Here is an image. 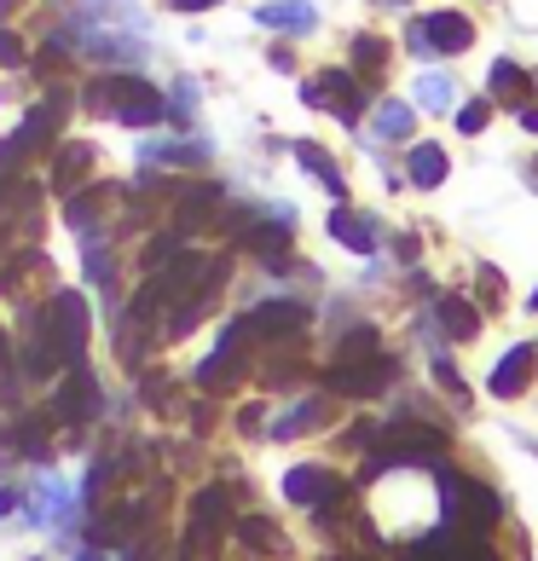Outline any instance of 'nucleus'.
<instances>
[{
    "instance_id": "nucleus-12",
    "label": "nucleus",
    "mask_w": 538,
    "mask_h": 561,
    "mask_svg": "<svg viewBox=\"0 0 538 561\" xmlns=\"http://www.w3.org/2000/svg\"><path fill=\"white\" fill-rule=\"evenodd\" d=\"M330 238H342L354 255H370L377 249V232H370V220L354 215V209H330Z\"/></svg>"
},
{
    "instance_id": "nucleus-13",
    "label": "nucleus",
    "mask_w": 538,
    "mask_h": 561,
    "mask_svg": "<svg viewBox=\"0 0 538 561\" xmlns=\"http://www.w3.org/2000/svg\"><path fill=\"white\" fill-rule=\"evenodd\" d=\"M296 157H301V169L313 174V180H319V185H324V192L336 197V203L347 197V185H342V169H336V162H330V151H324V145H296Z\"/></svg>"
},
{
    "instance_id": "nucleus-21",
    "label": "nucleus",
    "mask_w": 538,
    "mask_h": 561,
    "mask_svg": "<svg viewBox=\"0 0 538 561\" xmlns=\"http://www.w3.org/2000/svg\"><path fill=\"white\" fill-rule=\"evenodd\" d=\"M487 122H492V99H469V105L458 111V128H463V134H481Z\"/></svg>"
},
{
    "instance_id": "nucleus-2",
    "label": "nucleus",
    "mask_w": 538,
    "mask_h": 561,
    "mask_svg": "<svg viewBox=\"0 0 538 561\" xmlns=\"http://www.w3.org/2000/svg\"><path fill=\"white\" fill-rule=\"evenodd\" d=\"M47 342L58 365H81V347H88V301L58 289L47 301Z\"/></svg>"
},
{
    "instance_id": "nucleus-17",
    "label": "nucleus",
    "mask_w": 538,
    "mask_h": 561,
    "mask_svg": "<svg viewBox=\"0 0 538 561\" xmlns=\"http://www.w3.org/2000/svg\"><path fill=\"white\" fill-rule=\"evenodd\" d=\"M88 169H93V145H65L58 162H53V185H58V192H76Z\"/></svg>"
},
{
    "instance_id": "nucleus-26",
    "label": "nucleus",
    "mask_w": 538,
    "mask_h": 561,
    "mask_svg": "<svg viewBox=\"0 0 538 561\" xmlns=\"http://www.w3.org/2000/svg\"><path fill=\"white\" fill-rule=\"evenodd\" d=\"M12 504H18V497H12V492H0V510H12Z\"/></svg>"
},
{
    "instance_id": "nucleus-22",
    "label": "nucleus",
    "mask_w": 538,
    "mask_h": 561,
    "mask_svg": "<svg viewBox=\"0 0 538 561\" xmlns=\"http://www.w3.org/2000/svg\"><path fill=\"white\" fill-rule=\"evenodd\" d=\"M243 538H250V545H261V550H284V538L273 533V522H243Z\"/></svg>"
},
{
    "instance_id": "nucleus-28",
    "label": "nucleus",
    "mask_w": 538,
    "mask_h": 561,
    "mask_svg": "<svg viewBox=\"0 0 538 561\" xmlns=\"http://www.w3.org/2000/svg\"><path fill=\"white\" fill-rule=\"evenodd\" d=\"M533 307H538V296H533Z\"/></svg>"
},
{
    "instance_id": "nucleus-23",
    "label": "nucleus",
    "mask_w": 538,
    "mask_h": 561,
    "mask_svg": "<svg viewBox=\"0 0 538 561\" xmlns=\"http://www.w3.org/2000/svg\"><path fill=\"white\" fill-rule=\"evenodd\" d=\"M24 58H30V53H24V41H18L12 30H0V65H7V70H18Z\"/></svg>"
},
{
    "instance_id": "nucleus-15",
    "label": "nucleus",
    "mask_w": 538,
    "mask_h": 561,
    "mask_svg": "<svg viewBox=\"0 0 538 561\" xmlns=\"http://www.w3.org/2000/svg\"><path fill=\"white\" fill-rule=\"evenodd\" d=\"M405 169H411V185H423V192H434V185L446 180L451 162H446L440 145H411V162H405Z\"/></svg>"
},
{
    "instance_id": "nucleus-20",
    "label": "nucleus",
    "mask_w": 538,
    "mask_h": 561,
    "mask_svg": "<svg viewBox=\"0 0 538 561\" xmlns=\"http://www.w3.org/2000/svg\"><path fill=\"white\" fill-rule=\"evenodd\" d=\"M417 105H428V111H451V105H458V88H451L446 76H423V81H417Z\"/></svg>"
},
{
    "instance_id": "nucleus-19",
    "label": "nucleus",
    "mask_w": 538,
    "mask_h": 561,
    "mask_svg": "<svg viewBox=\"0 0 538 561\" xmlns=\"http://www.w3.org/2000/svg\"><path fill=\"white\" fill-rule=\"evenodd\" d=\"M377 76V70H388V41L382 35H354V76Z\"/></svg>"
},
{
    "instance_id": "nucleus-1",
    "label": "nucleus",
    "mask_w": 538,
    "mask_h": 561,
    "mask_svg": "<svg viewBox=\"0 0 538 561\" xmlns=\"http://www.w3.org/2000/svg\"><path fill=\"white\" fill-rule=\"evenodd\" d=\"M88 105H93V116L128 122V128H151V122L169 116L162 93L151 88V81H139V76H99L88 88Z\"/></svg>"
},
{
    "instance_id": "nucleus-9",
    "label": "nucleus",
    "mask_w": 538,
    "mask_h": 561,
    "mask_svg": "<svg viewBox=\"0 0 538 561\" xmlns=\"http://www.w3.org/2000/svg\"><path fill=\"white\" fill-rule=\"evenodd\" d=\"M255 18H261L266 30H289V35L319 30V7H307V0H266Z\"/></svg>"
},
{
    "instance_id": "nucleus-4",
    "label": "nucleus",
    "mask_w": 538,
    "mask_h": 561,
    "mask_svg": "<svg viewBox=\"0 0 538 561\" xmlns=\"http://www.w3.org/2000/svg\"><path fill=\"white\" fill-rule=\"evenodd\" d=\"M301 99L313 111H330V116H342V122H359V111H365V93H359V76L354 70H324V76H313L301 88Z\"/></svg>"
},
{
    "instance_id": "nucleus-16",
    "label": "nucleus",
    "mask_w": 538,
    "mask_h": 561,
    "mask_svg": "<svg viewBox=\"0 0 538 561\" xmlns=\"http://www.w3.org/2000/svg\"><path fill=\"white\" fill-rule=\"evenodd\" d=\"M324 417H330V405H324V400H301L296 411H284V417L273 423V440H301V434H307V428H319Z\"/></svg>"
},
{
    "instance_id": "nucleus-5",
    "label": "nucleus",
    "mask_w": 538,
    "mask_h": 561,
    "mask_svg": "<svg viewBox=\"0 0 538 561\" xmlns=\"http://www.w3.org/2000/svg\"><path fill=\"white\" fill-rule=\"evenodd\" d=\"M377 451L394 457V463H434V457L446 451V434L434 423H394L377 434Z\"/></svg>"
},
{
    "instance_id": "nucleus-18",
    "label": "nucleus",
    "mask_w": 538,
    "mask_h": 561,
    "mask_svg": "<svg viewBox=\"0 0 538 561\" xmlns=\"http://www.w3.org/2000/svg\"><path fill=\"white\" fill-rule=\"evenodd\" d=\"M411 122H417V111H411L405 99H382L377 116H370V128H377V139H405Z\"/></svg>"
},
{
    "instance_id": "nucleus-8",
    "label": "nucleus",
    "mask_w": 538,
    "mask_h": 561,
    "mask_svg": "<svg viewBox=\"0 0 538 561\" xmlns=\"http://www.w3.org/2000/svg\"><path fill=\"white\" fill-rule=\"evenodd\" d=\"M487 93L499 99V105L527 111V105H533V76L515 65V58H499V65H492V76H487Z\"/></svg>"
},
{
    "instance_id": "nucleus-14",
    "label": "nucleus",
    "mask_w": 538,
    "mask_h": 561,
    "mask_svg": "<svg viewBox=\"0 0 538 561\" xmlns=\"http://www.w3.org/2000/svg\"><path fill=\"white\" fill-rule=\"evenodd\" d=\"M434 313H440L446 336H458V342H474V336H481V313H474L463 296H440V307H434Z\"/></svg>"
},
{
    "instance_id": "nucleus-27",
    "label": "nucleus",
    "mask_w": 538,
    "mask_h": 561,
    "mask_svg": "<svg viewBox=\"0 0 538 561\" xmlns=\"http://www.w3.org/2000/svg\"><path fill=\"white\" fill-rule=\"evenodd\" d=\"M81 561H105V556H93V550H88V556H81Z\"/></svg>"
},
{
    "instance_id": "nucleus-6",
    "label": "nucleus",
    "mask_w": 538,
    "mask_h": 561,
    "mask_svg": "<svg viewBox=\"0 0 538 561\" xmlns=\"http://www.w3.org/2000/svg\"><path fill=\"white\" fill-rule=\"evenodd\" d=\"M342 492V481L330 469H313V463H301V469H289L284 474V497L289 504H307V510H324L330 497Z\"/></svg>"
},
{
    "instance_id": "nucleus-7",
    "label": "nucleus",
    "mask_w": 538,
    "mask_h": 561,
    "mask_svg": "<svg viewBox=\"0 0 538 561\" xmlns=\"http://www.w3.org/2000/svg\"><path fill=\"white\" fill-rule=\"evenodd\" d=\"M533 370H538V347H510L504 359L492 365V393H499V400H515V393H527Z\"/></svg>"
},
{
    "instance_id": "nucleus-24",
    "label": "nucleus",
    "mask_w": 538,
    "mask_h": 561,
    "mask_svg": "<svg viewBox=\"0 0 538 561\" xmlns=\"http://www.w3.org/2000/svg\"><path fill=\"white\" fill-rule=\"evenodd\" d=\"M174 12H203V7H215V0H169Z\"/></svg>"
},
{
    "instance_id": "nucleus-25",
    "label": "nucleus",
    "mask_w": 538,
    "mask_h": 561,
    "mask_svg": "<svg viewBox=\"0 0 538 561\" xmlns=\"http://www.w3.org/2000/svg\"><path fill=\"white\" fill-rule=\"evenodd\" d=\"M522 128H527V134H538V99H533V105L522 111Z\"/></svg>"
},
{
    "instance_id": "nucleus-10",
    "label": "nucleus",
    "mask_w": 538,
    "mask_h": 561,
    "mask_svg": "<svg viewBox=\"0 0 538 561\" xmlns=\"http://www.w3.org/2000/svg\"><path fill=\"white\" fill-rule=\"evenodd\" d=\"M53 411H58L65 423H88V417H99V388L76 370V377L58 388V405H53Z\"/></svg>"
},
{
    "instance_id": "nucleus-11",
    "label": "nucleus",
    "mask_w": 538,
    "mask_h": 561,
    "mask_svg": "<svg viewBox=\"0 0 538 561\" xmlns=\"http://www.w3.org/2000/svg\"><path fill=\"white\" fill-rule=\"evenodd\" d=\"M301 319H307V313H301L296 301H266V307H255V313L243 319L238 330H243V336H273V330H296Z\"/></svg>"
},
{
    "instance_id": "nucleus-3",
    "label": "nucleus",
    "mask_w": 538,
    "mask_h": 561,
    "mask_svg": "<svg viewBox=\"0 0 538 561\" xmlns=\"http://www.w3.org/2000/svg\"><path fill=\"white\" fill-rule=\"evenodd\" d=\"M411 53H434V58H451V53H469L474 47V24L463 12H428L405 30Z\"/></svg>"
}]
</instances>
